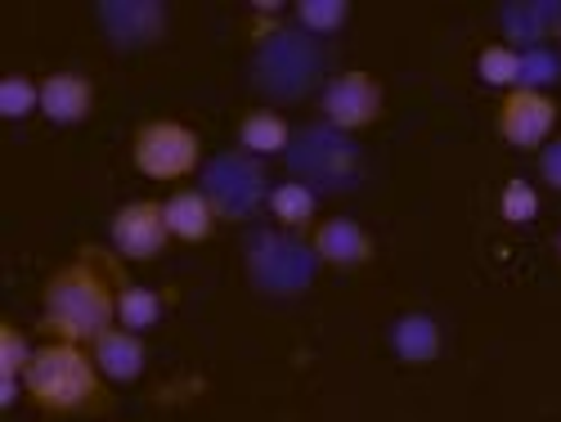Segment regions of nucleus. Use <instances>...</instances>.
<instances>
[{
    "mask_svg": "<svg viewBox=\"0 0 561 422\" xmlns=\"http://www.w3.org/2000/svg\"><path fill=\"white\" fill-rule=\"evenodd\" d=\"M122 284H126V274L117 270V261L95 248L55 265L41 288V338L95 346L108 328H117Z\"/></svg>",
    "mask_w": 561,
    "mask_h": 422,
    "instance_id": "nucleus-1",
    "label": "nucleus"
},
{
    "mask_svg": "<svg viewBox=\"0 0 561 422\" xmlns=\"http://www.w3.org/2000/svg\"><path fill=\"white\" fill-rule=\"evenodd\" d=\"M23 391L41 418H104L117 404L90 346L72 342H41L23 373Z\"/></svg>",
    "mask_w": 561,
    "mask_h": 422,
    "instance_id": "nucleus-2",
    "label": "nucleus"
},
{
    "mask_svg": "<svg viewBox=\"0 0 561 422\" xmlns=\"http://www.w3.org/2000/svg\"><path fill=\"white\" fill-rule=\"evenodd\" d=\"M130 162L145 180L158 184H180L203 167V135L194 126H184L175 117H153L139 122L130 135Z\"/></svg>",
    "mask_w": 561,
    "mask_h": 422,
    "instance_id": "nucleus-3",
    "label": "nucleus"
},
{
    "mask_svg": "<svg viewBox=\"0 0 561 422\" xmlns=\"http://www.w3.org/2000/svg\"><path fill=\"white\" fill-rule=\"evenodd\" d=\"M319 109H323V117H329L337 130L359 135V130H368V126L382 122V113H387V90H382V81L373 77V72L346 68V72H337L329 85H323Z\"/></svg>",
    "mask_w": 561,
    "mask_h": 422,
    "instance_id": "nucleus-4",
    "label": "nucleus"
},
{
    "mask_svg": "<svg viewBox=\"0 0 561 422\" xmlns=\"http://www.w3.org/2000/svg\"><path fill=\"white\" fill-rule=\"evenodd\" d=\"M557 117H561V109H557V100L548 95V90L517 85V90H507V95L499 100L494 130H499L503 145L522 149V153H539L552 139V130H557Z\"/></svg>",
    "mask_w": 561,
    "mask_h": 422,
    "instance_id": "nucleus-5",
    "label": "nucleus"
},
{
    "mask_svg": "<svg viewBox=\"0 0 561 422\" xmlns=\"http://www.w3.org/2000/svg\"><path fill=\"white\" fill-rule=\"evenodd\" d=\"M108 239L122 261H158L175 243L167 229V212L153 198H130L126 207H117L108 220Z\"/></svg>",
    "mask_w": 561,
    "mask_h": 422,
    "instance_id": "nucleus-6",
    "label": "nucleus"
},
{
    "mask_svg": "<svg viewBox=\"0 0 561 422\" xmlns=\"http://www.w3.org/2000/svg\"><path fill=\"white\" fill-rule=\"evenodd\" d=\"M310 256L329 270H364L378 256V243L355 216H323L310 229Z\"/></svg>",
    "mask_w": 561,
    "mask_h": 422,
    "instance_id": "nucleus-7",
    "label": "nucleus"
},
{
    "mask_svg": "<svg viewBox=\"0 0 561 422\" xmlns=\"http://www.w3.org/2000/svg\"><path fill=\"white\" fill-rule=\"evenodd\" d=\"M95 113V81L85 72H50L41 77V117L55 126H81Z\"/></svg>",
    "mask_w": 561,
    "mask_h": 422,
    "instance_id": "nucleus-8",
    "label": "nucleus"
},
{
    "mask_svg": "<svg viewBox=\"0 0 561 422\" xmlns=\"http://www.w3.org/2000/svg\"><path fill=\"white\" fill-rule=\"evenodd\" d=\"M162 212H167L171 239H175V243H190V248L207 243L211 233H216V220H220L216 198H211L207 190H190V184H180V190L162 203Z\"/></svg>",
    "mask_w": 561,
    "mask_h": 422,
    "instance_id": "nucleus-9",
    "label": "nucleus"
},
{
    "mask_svg": "<svg viewBox=\"0 0 561 422\" xmlns=\"http://www.w3.org/2000/svg\"><path fill=\"white\" fill-rule=\"evenodd\" d=\"M90 355H95L100 373L113 383V387H126V383H139L149 368V346L139 333H130V328H108V333L90 346Z\"/></svg>",
    "mask_w": 561,
    "mask_h": 422,
    "instance_id": "nucleus-10",
    "label": "nucleus"
},
{
    "mask_svg": "<svg viewBox=\"0 0 561 422\" xmlns=\"http://www.w3.org/2000/svg\"><path fill=\"white\" fill-rule=\"evenodd\" d=\"M391 351L400 364H436L445 355V333H440V323L423 310H409L391 323Z\"/></svg>",
    "mask_w": 561,
    "mask_h": 422,
    "instance_id": "nucleus-11",
    "label": "nucleus"
},
{
    "mask_svg": "<svg viewBox=\"0 0 561 422\" xmlns=\"http://www.w3.org/2000/svg\"><path fill=\"white\" fill-rule=\"evenodd\" d=\"M293 145V126L278 109H248L239 117V149L252 158H274Z\"/></svg>",
    "mask_w": 561,
    "mask_h": 422,
    "instance_id": "nucleus-12",
    "label": "nucleus"
},
{
    "mask_svg": "<svg viewBox=\"0 0 561 422\" xmlns=\"http://www.w3.org/2000/svg\"><path fill=\"white\" fill-rule=\"evenodd\" d=\"M265 207H270V216L278 225L293 229V233H306V229L319 225V198H314V190L306 180H278L274 190L265 194Z\"/></svg>",
    "mask_w": 561,
    "mask_h": 422,
    "instance_id": "nucleus-13",
    "label": "nucleus"
},
{
    "mask_svg": "<svg viewBox=\"0 0 561 422\" xmlns=\"http://www.w3.org/2000/svg\"><path fill=\"white\" fill-rule=\"evenodd\" d=\"M162 310H167V297H162V293L139 288V284H122V297H117V328H130V333L145 338L149 328L162 323Z\"/></svg>",
    "mask_w": 561,
    "mask_h": 422,
    "instance_id": "nucleus-14",
    "label": "nucleus"
},
{
    "mask_svg": "<svg viewBox=\"0 0 561 422\" xmlns=\"http://www.w3.org/2000/svg\"><path fill=\"white\" fill-rule=\"evenodd\" d=\"M477 77L490 90H499V95L517 90L522 85V50H517V45H507V41H490L485 50L477 55Z\"/></svg>",
    "mask_w": 561,
    "mask_h": 422,
    "instance_id": "nucleus-15",
    "label": "nucleus"
},
{
    "mask_svg": "<svg viewBox=\"0 0 561 422\" xmlns=\"http://www.w3.org/2000/svg\"><path fill=\"white\" fill-rule=\"evenodd\" d=\"M32 113H41V81H32L27 72L0 77V117H5V122H23Z\"/></svg>",
    "mask_w": 561,
    "mask_h": 422,
    "instance_id": "nucleus-16",
    "label": "nucleus"
},
{
    "mask_svg": "<svg viewBox=\"0 0 561 422\" xmlns=\"http://www.w3.org/2000/svg\"><path fill=\"white\" fill-rule=\"evenodd\" d=\"M293 14L314 36H337L351 23V0H297Z\"/></svg>",
    "mask_w": 561,
    "mask_h": 422,
    "instance_id": "nucleus-17",
    "label": "nucleus"
},
{
    "mask_svg": "<svg viewBox=\"0 0 561 422\" xmlns=\"http://www.w3.org/2000/svg\"><path fill=\"white\" fill-rule=\"evenodd\" d=\"M499 216H503V225H530V220H539V190L530 180H507L503 190H499Z\"/></svg>",
    "mask_w": 561,
    "mask_h": 422,
    "instance_id": "nucleus-18",
    "label": "nucleus"
},
{
    "mask_svg": "<svg viewBox=\"0 0 561 422\" xmlns=\"http://www.w3.org/2000/svg\"><path fill=\"white\" fill-rule=\"evenodd\" d=\"M32 355H36V342L23 333V328L14 319L0 323V378H23Z\"/></svg>",
    "mask_w": 561,
    "mask_h": 422,
    "instance_id": "nucleus-19",
    "label": "nucleus"
},
{
    "mask_svg": "<svg viewBox=\"0 0 561 422\" xmlns=\"http://www.w3.org/2000/svg\"><path fill=\"white\" fill-rule=\"evenodd\" d=\"M557 72H561V59H552L548 50L522 55V85H526V90H543V81H552Z\"/></svg>",
    "mask_w": 561,
    "mask_h": 422,
    "instance_id": "nucleus-20",
    "label": "nucleus"
},
{
    "mask_svg": "<svg viewBox=\"0 0 561 422\" xmlns=\"http://www.w3.org/2000/svg\"><path fill=\"white\" fill-rule=\"evenodd\" d=\"M539 180L548 184V190L561 194V135H552L548 145L539 149Z\"/></svg>",
    "mask_w": 561,
    "mask_h": 422,
    "instance_id": "nucleus-21",
    "label": "nucleus"
},
{
    "mask_svg": "<svg viewBox=\"0 0 561 422\" xmlns=\"http://www.w3.org/2000/svg\"><path fill=\"white\" fill-rule=\"evenodd\" d=\"M19 396H27L23 391V378H0V409H14Z\"/></svg>",
    "mask_w": 561,
    "mask_h": 422,
    "instance_id": "nucleus-22",
    "label": "nucleus"
},
{
    "mask_svg": "<svg viewBox=\"0 0 561 422\" xmlns=\"http://www.w3.org/2000/svg\"><path fill=\"white\" fill-rule=\"evenodd\" d=\"M552 248H557V261H561V229H557V239H552Z\"/></svg>",
    "mask_w": 561,
    "mask_h": 422,
    "instance_id": "nucleus-23",
    "label": "nucleus"
}]
</instances>
